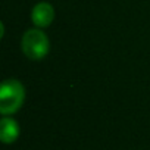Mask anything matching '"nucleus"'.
I'll list each match as a JSON object with an SVG mask.
<instances>
[{"instance_id":"4","label":"nucleus","mask_w":150,"mask_h":150,"mask_svg":"<svg viewBox=\"0 0 150 150\" xmlns=\"http://www.w3.org/2000/svg\"><path fill=\"white\" fill-rule=\"evenodd\" d=\"M19 137V125L15 119L12 118H3L0 121V140L5 144H11L16 141Z\"/></svg>"},{"instance_id":"1","label":"nucleus","mask_w":150,"mask_h":150,"mask_svg":"<svg viewBox=\"0 0 150 150\" xmlns=\"http://www.w3.org/2000/svg\"><path fill=\"white\" fill-rule=\"evenodd\" d=\"M25 100V88L18 80H5L0 87V112L11 115L19 110Z\"/></svg>"},{"instance_id":"3","label":"nucleus","mask_w":150,"mask_h":150,"mask_svg":"<svg viewBox=\"0 0 150 150\" xmlns=\"http://www.w3.org/2000/svg\"><path fill=\"white\" fill-rule=\"evenodd\" d=\"M54 19V9L50 3L41 2L33 8L31 21L37 28H47Z\"/></svg>"},{"instance_id":"2","label":"nucleus","mask_w":150,"mask_h":150,"mask_svg":"<svg viewBox=\"0 0 150 150\" xmlns=\"http://www.w3.org/2000/svg\"><path fill=\"white\" fill-rule=\"evenodd\" d=\"M21 49L24 54L31 60H41L50 49V41L41 30H28L21 40Z\"/></svg>"}]
</instances>
